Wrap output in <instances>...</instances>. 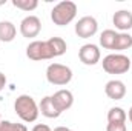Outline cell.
Segmentation results:
<instances>
[{"mask_svg": "<svg viewBox=\"0 0 132 131\" xmlns=\"http://www.w3.org/2000/svg\"><path fill=\"white\" fill-rule=\"evenodd\" d=\"M112 22L115 28H118L120 31H128L132 28V12L128 9H120L114 14Z\"/></svg>", "mask_w": 132, "mask_h": 131, "instance_id": "8fae6325", "label": "cell"}, {"mask_svg": "<svg viewBox=\"0 0 132 131\" xmlns=\"http://www.w3.org/2000/svg\"><path fill=\"white\" fill-rule=\"evenodd\" d=\"M78 57L85 65H95L100 62V49L94 43H86L80 48Z\"/></svg>", "mask_w": 132, "mask_h": 131, "instance_id": "ba28073f", "label": "cell"}, {"mask_svg": "<svg viewBox=\"0 0 132 131\" xmlns=\"http://www.w3.org/2000/svg\"><path fill=\"white\" fill-rule=\"evenodd\" d=\"M132 46V35L128 33H118L115 43H114V49L115 51H123Z\"/></svg>", "mask_w": 132, "mask_h": 131, "instance_id": "2e32d148", "label": "cell"}, {"mask_svg": "<svg viewBox=\"0 0 132 131\" xmlns=\"http://www.w3.org/2000/svg\"><path fill=\"white\" fill-rule=\"evenodd\" d=\"M5 85H6V76L3 72H0V91L5 88Z\"/></svg>", "mask_w": 132, "mask_h": 131, "instance_id": "7402d4cb", "label": "cell"}, {"mask_svg": "<svg viewBox=\"0 0 132 131\" xmlns=\"http://www.w3.org/2000/svg\"><path fill=\"white\" fill-rule=\"evenodd\" d=\"M42 30V22L37 16H28L20 22V33L23 37H37Z\"/></svg>", "mask_w": 132, "mask_h": 131, "instance_id": "52a82bcc", "label": "cell"}, {"mask_svg": "<svg viewBox=\"0 0 132 131\" xmlns=\"http://www.w3.org/2000/svg\"><path fill=\"white\" fill-rule=\"evenodd\" d=\"M98 30V23L92 16H85L75 23V34L81 39H89Z\"/></svg>", "mask_w": 132, "mask_h": 131, "instance_id": "8992f818", "label": "cell"}, {"mask_svg": "<svg viewBox=\"0 0 132 131\" xmlns=\"http://www.w3.org/2000/svg\"><path fill=\"white\" fill-rule=\"evenodd\" d=\"M0 122H2V120H0Z\"/></svg>", "mask_w": 132, "mask_h": 131, "instance_id": "484cf974", "label": "cell"}, {"mask_svg": "<svg viewBox=\"0 0 132 131\" xmlns=\"http://www.w3.org/2000/svg\"><path fill=\"white\" fill-rule=\"evenodd\" d=\"M106 131H128V130H126V123H109L108 122Z\"/></svg>", "mask_w": 132, "mask_h": 131, "instance_id": "ffe728a7", "label": "cell"}, {"mask_svg": "<svg viewBox=\"0 0 132 131\" xmlns=\"http://www.w3.org/2000/svg\"><path fill=\"white\" fill-rule=\"evenodd\" d=\"M54 131H72V130H69V128H66V127H57Z\"/></svg>", "mask_w": 132, "mask_h": 131, "instance_id": "603a6c76", "label": "cell"}, {"mask_svg": "<svg viewBox=\"0 0 132 131\" xmlns=\"http://www.w3.org/2000/svg\"><path fill=\"white\" fill-rule=\"evenodd\" d=\"M117 34L114 30H104L101 35H100V45L104 48V49H114V43H115V39H117Z\"/></svg>", "mask_w": 132, "mask_h": 131, "instance_id": "9a60e30c", "label": "cell"}, {"mask_svg": "<svg viewBox=\"0 0 132 131\" xmlns=\"http://www.w3.org/2000/svg\"><path fill=\"white\" fill-rule=\"evenodd\" d=\"M12 5L23 11H32L38 6V2L37 0H12Z\"/></svg>", "mask_w": 132, "mask_h": 131, "instance_id": "ac0fdd59", "label": "cell"}, {"mask_svg": "<svg viewBox=\"0 0 132 131\" xmlns=\"http://www.w3.org/2000/svg\"><path fill=\"white\" fill-rule=\"evenodd\" d=\"M104 93L112 100H120L126 94V86L121 80H109L104 86Z\"/></svg>", "mask_w": 132, "mask_h": 131, "instance_id": "30bf717a", "label": "cell"}, {"mask_svg": "<svg viewBox=\"0 0 132 131\" xmlns=\"http://www.w3.org/2000/svg\"><path fill=\"white\" fill-rule=\"evenodd\" d=\"M51 97H52L54 105L57 106V110H59L60 113L69 110V108L72 106V103H74V96H72V93H71L69 90H60V91H57V93H55L54 96H51Z\"/></svg>", "mask_w": 132, "mask_h": 131, "instance_id": "9c48e42d", "label": "cell"}, {"mask_svg": "<svg viewBox=\"0 0 132 131\" xmlns=\"http://www.w3.org/2000/svg\"><path fill=\"white\" fill-rule=\"evenodd\" d=\"M38 111H40L45 117H48V119H55V117H59V116L62 114V113L57 110V106L54 105L51 96H46V97L42 99L40 106H38Z\"/></svg>", "mask_w": 132, "mask_h": 131, "instance_id": "7c38bea8", "label": "cell"}, {"mask_svg": "<svg viewBox=\"0 0 132 131\" xmlns=\"http://www.w3.org/2000/svg\"><path fill=\"white\" fill-rule=\"evenodd\" d=\"M32 131H52L48 125H43V123H37L35 127L32 128Z\"/></svg>", "mask_w": 132, "mask_h": 131, "instance_id": "44dd1931", "label": "cell"}, {"mask_svg": "<svg viewBox=\"0 0 132 131\" xmlns=\"http://www.w3.org/2000/svg\"><path fill=\"white\" fill-rule=\"evenodd\" d=\"M26 56L31 60H48V59H54V49L49 43V40L40 42V40H34L26 46Z\"/></svg>", "mask_w": 132, "mask_h": 131, "instance_id": "277c9868", "label": "cell"}, {"mask_svg": "<svg viewBox=\"0 0 132 131\" xmlns=\"http://www.w3.org/2000/svg\"><path fill=\"white\" fill-rule=\"evenodd\" d=\"M126 111L120 106H114L108 111V122L109 123H126Z\"/></svg>", "mask_w": 132, "mask_h": 131, "instance_id": "5bb4252c", "label": "cell"}, {"mask_svg": "<svg viewBox=\"0 0 132 131\" xmlns=\"http://www.w3.org/2000/svg\"><path fill=\"white\" fill-rule=\"evenodd\" d=\"M49 43H51V46H52V49H54L55 57L63 56L66 53V42L63 39H60V37H51V39H49Z\"/></svg>", "mask_w": 132, "mask_h": 131, "instance_id": "e0dca14e", "label": "cell"}, {"mask_svg": "<svg viewBox=\"0 0 132 131\" xmlns=\"http://www.w3.org/2000/svg\"><path fill=\"white\" fill-rule=\"evenodd\" d=\"M46 79L52 85H68L72 79V71L62 63H51L46 69Z\"/></svg>", "mask_w": 132, "mask_h": 131, "instance_id": "5b68a950", "label": "cell"}, {"mask_svg": "<svg viewBox=\"0 0 132 131\" xmlns=\"http://www.w3.org/2000/svg\"><path fill=\"white\" fill-rule=\"evenodd\" d=\"M101 63L108 74H125L131 68V60L125 54H109L103 59Z\"/></svg>", "mask_w": 132, "mask_h": 131, "instance_id": "3957f363", "label": "cell"}, {"mask_svg": "<svg viewBox=\"0 0 132 131\" xmlns=\"http://www.w3.org/2000/svg\"><path fill=\"white\" fill-rule=\"evenodd\" d=\"M0 131H28V128L23 123H14L9 120H2L0 122Z\"/></svg>", "mask_w": 132, "mask_h": 131, "instance_id": "d6986e66", "label": "cell"}, {"mask_svg": "<svg viewBox=\"0 0 132 131\" xmlns=\"http://www.w3.org/2000/svg\"><path fill=\"white\" fill-rule=\"evenodd\" d=\"M128 116H129V120L132 122V106H131V110H129V114H128Z\"/></svg>", "mask_w": 132, "mask_h": 131, "instance_id": "cb8c5ba5", "label": "cell"}, {"mask_svg": "<svg viewBox=\"0 0 132 131\" xmlns=\"http://www.w3.org/2000/svg\"><path fill=\"white\" fill-rule=\"evenodd\" d=\"M77 16V5L71 0H63L57 3L51 11V20L57 26H65L71 23Z\"/></svg>", "mask_w": 132, "mask_h": 131, "instance_id": "7a4b0ae2", "label": "cell"}, {"mask_svg": "<svg viewBox=\"0 0 132 131\" xmlns=\"http://www.w3.org/2000/svg\"><path fill=\"white\" fill-rule=\"evenodd\" d=\"M15 34H17V30L12 22H8V20L0 22V40L2 42H12Z\"/></svg>", "mask_w": 132, "mask_h": 131, "instance_id": "4fadbf2b", "label": "cell"}, {"mask_svg": "<svg viewBox=\"0 0 132 131\" xmlns=\"http://www.w3.org/2000/svg\"><path fill=\"white\" fill-rule=\"evenodd\" d=\"M5 3V0H0V5H3Z\"/></svg>", "mask_w": 132, "mask_h": 131, "instance_id": "d4e9b609", "label": "cell"}, {"mask_svg": "<svg viewBox=\"0 0 132 131\" xmlns=\"http://www.w3.org/2000/svg\"><path fill=\"white\" fill-rule=\"evenodd\" d=\"M14 110H15L17 116L23 122H28V123L29 122H35L37 117H38V113H40L35 100L31 96H28V94H22V96H19L15 99Z\"/></svg>", "mask_w": 132, "mask_h": 131, "instance_id": "6da1fadb", "label": "cell"}]
</instances>
